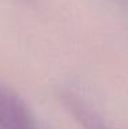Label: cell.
Here are the masks:
<instances>
[{"instance_id":"cell-1","label":"cell","mask_w":128,"mask_h":129,"mask_svg":"<svg viewBox=\"0 0 128 129\" xmlns=\"http://www.w3.org/2000/svg\"><path fill=\"white\" fill-rule=\"evenodd\" d=\"M0 129H36L26 104L11 89L0 84Z\"/></svg>"},{"instance_id":"cell-2","label":"cell","mask_w":128,"mask_h":129,"mask_svg":"<svg viewBox=\"0 0 128 129\" xmlns=\"http://www.w3.org/2000/svg\"><path fill=\"white\" fill-rule=\"evenodd\" d=\"M59 98L66 110L74 117L77 124L83 129H112L103 121L102 117L95 110H92V107H90L76 93L65 91L61 93Z\"/></svg>"}]
</instances>
